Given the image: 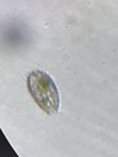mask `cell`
Instances as JSON below:
<instances>
[{"label":"cell","mask_w":118,"mask_h":157,"mask_svg":"<svg viewBox=\"0 0 118 157\" xmlns=\"http://www.w3.org/2000/svg\"><path fill=\"white\" fill-rule=\"evenodd\" d=\"M28 90L36 104L49 115L59 111V92L55 81L43 71H33L26 76Z\"/></svg>","instance_id":"1"}]
</instances>
